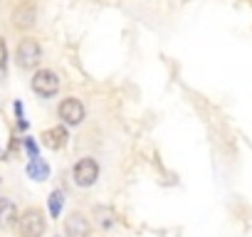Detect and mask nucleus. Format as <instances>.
<instances>
[{
	"mask_svg": "<svg viewBox=\"0 0 252 237\" xmlns=\"http://www.w3.org/2000/svg\"><path fill=\"white\" fill-rule=\"evenodd\" d=\"M32 91L40 94V96H45V99L55 96V94L60 91V77H57L52 69H40V72H35V77H32Z\"/></svg>",
	"mask_w": 252,
	"mask_h": 237,
	"instance_id": "nucleus-1",
	"label": "nucleus"
},
{
	"mask_svg": "<svg viewBox=\"0 0 252 237\" xmlns=\"http://www.w3.org/2000/svg\"><path fill=\"white\" fill-rule=\"evenodd\" d=\"M15 59L23 69H32L40 59H42V50L35 40H23L18 45V52H15Z\"/></svg>",
	"mask_w": 252,
	"mask_h": 237,
	"instance_id": "nucleus-2",
	"label": "nucleus"
},
{
	"mask_svg": "<svg viewBox=\"0 0 252 237\" xmlns=\"http://www.w3.org/2000/svg\"><path fill=\"white\" fill-rule=\"evenodd\" d=\"M99 178V166L94 158H82L77 166H74V183L82 185V188H89L94 185Z\"/></svg>",
	"mask_w": 252,
	"mask_h": 237,
	"instance_id": "nucleus-3",
	"label": "nucleus"
},
{
	"mask_svg": "<svg viewBox=\"0 0 252 237\" xmlns=\"http://www.w3.org/2000/svg\"><path fill=\"white\" fill-rule=\"evenodd\" d=\"M60 118H62L64 124H69V126L82 124L84 121V106H82V101L74 99V96L62 99V104H60Z\"/></svg>",
	"mask_w": 252,
	"mask_h": 237,
	"instance_id": "nucleus-4",
	"label": "nucleus"
},
{
	"mask_svg": "<svg viewBox=\"0 0 252 237\" xmlns=\"http://www.w3.org/2000/svg\"><path fill=\"white\" fill-rule=\"evenodd\" d=\"M20 232L25 237H37L45 232V217L40 210H28L23 217H20Z\"/></svg>",
	"mask_w": 252,
	"mask_h": 237,
	"instance_id": "nucleus-5",
	"label": "nucleus"
},
{
	"mask_svg": "<svg viewBox=\"0 0 252 237\" xmlns=\"http://www.w3.org/2000/svg\"><path fill=\"white\" fill-rule=\"evenodd\" d=\"M35 20H37L35 3H30V0H23V3L15 5V10H13V23H15V28H23V30H25V28H32Z\"/></svg>",
	"mask_w": 252,
	"mask_h": 237,
	"instance_id": "nucleus-6",
	"label": "nucleus"
},
{
	"mask_svg": "<svg viewBox=\"0 0 252 237\" xmlns=\"http://www.w3.org/2000/svg\"><path fill=\"white\" fill-rule=\"evenodd\" d=\"M64 230H67V235H72V237H84V235H89V222H87V217L84 215H79V212H74V215H69L67 217V222H64Z\"/></svg>",
	"mask_w": 252,
	"mask_h": 237,
	"instance_id": "nucleus-7",
	"label": "nucleus"
},
{
	"mask_svg": "<svg viewBox=\"0 0 252 237\" xmlns=\"http://www.w3.org/2000/svg\"><path fill=\"white\" fill-rule=\"evenodd\" d=\"M18 220V207L13 200H5V198H0V227H8Z\"/></svg>",
	"mask_w": 252,
	"mask_h": 237,
	"instance_id": "nucleus-8",
	"label": "nucleus"
},
{
	"mask_svg": "<svg viewBox=\"0 0 252 237\" xmlns=\"http://www.w3.org/2000/svg\"><path fill=\"white\" fill-rule=\"evenodd\" d=\"M28 176H30L32 180H45V178L50 176V168H47V163H45L42 158L30 156V163H28Z\"/></svg>",
	"mask_w": 252,
	"mask_h": 237,
	"instance_id": "nucleus-9",
	"label": "nucleus"
},
{
	"mask_svg": "<svg viewBox=\"0 0 252 237\" xmlns=\"http://www.w3.org/2000/svg\"><path fill=\"white\" fill-rule=\"evenodd\" d=\"M42 139H45V146H50V148H62V146L67 144V131H64L62 126H57V129L45 131Z\"/></svg>",
	"mask_w": 252,
	"mask_h": 237,
	"instance_id": "nucleus-10",
	"label": "nucleus"
},
{
	"mask_svg": "<svg viewBox=\"0 0 252 237\" xmlns=\"http://www.w3.org/2000/svg\"><path fill=\"white\" fill-rule=\"evenodd\" d=\"M62 200H64V195H62V190H55L52 195H50V212L57 217L60 215V210H62Z\"/></svg>",
	"mask_w": 252,
	"mask_h": 237,
	"instance_id": "nucleus-11",
	"label": "nucleus"
},
{
	"mask_svg": "<svg viewBox=\"0 0 252 237\" xmlns=\"http://www.w3.org/2000/svg\"><path fill=\"white\" fill-rule=\"evenodd\" d=\"M25 146H28V151H30V156H37V146H35V144H32L30 139L25 141Z\"/></svg>",
	"mask_w": 252,
	"mask_h": 237,
	"instance_id": "nucleus-12",
	"label": "nucleus"
}]
</instances>
